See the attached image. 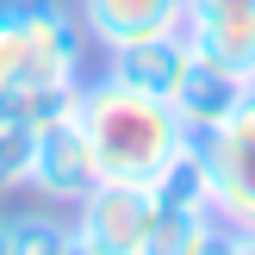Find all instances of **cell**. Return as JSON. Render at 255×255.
<instances>
[{"label": "cell", "instance_id": "cell-1", "mask_svg": "<svg viewBox=\"0 0 255 255\" xmlns=\"http://www.w3.org/2000/svg\"><path fill=\"white\" fill-rule=\"evenodd\" d=\"M69 106H75V119H81L87 143H94L100 181H137V187H149L162 174V162L193 137L181 119H174L168 100L143 94V87L119 81V75L81 81Z\"/></svg>", "mask_w": 255, "mask_h": 255}, {"label": "cell", "instance_id": "cell-2", "mask_svg": "<svg viewBox=\"0 0 255 255\" xmlns=\"http://www.w3.org/2000/svg\"><path fill=\"white\" fill-rule=\"evenodd\" d=\"M12 50H19V75L12 94L31 112H50L56 100H69L81 87V12H69L62 0H6Z\"/></svg>", "mask_w": 255, "mask_h": 255}, {"label": "cell", "instance_id": "cell-3", "mask_svg": "<svg viewBox=\"0 0 255 255\" xmlns=\"http://www.w3.org/2000/svg\"><path fill=\"white\" fill-rule=\"evenodd\" d=\"M69 100H56L50 112L31 119V168H25V187H37L50 206H81L87 187L100 181L94 143H87V131H81V119H75Z\"/></svg>", "mask_w": 255, "mask_h": 255}, {"label": "cell", "instance_id": "cell-4", "mask_svg": "<svg viewBox=\"0 0 255 255\" xmlns=\"http://www.w3.org/2000/svg\"><path fill=\"white\" fill-rule=\"evenodd\" d=\"M199 143L212 168V212L231 218L237 231H255V94Z\"/></svg>", "mask_w": 255, "mask_h": 255}, {"label": "cell", "instance_id": "cell-5", "mask_svg": "<svg viewBox=\"0 0 255 255\" xmlns=\"http://www.w3.org/2000/svg\"><path fill=\"white\" fill-rule=\"evenodd\" d=\"M149 218H156V199L137 181H94L87 199L75 206V237H87L106 255H143Z\"/></svg>", "mask_w": 255, "mask_h": 255}, {"label": "cell", "instance_id": "cell-6", "mask_svg": "<svg viewBox=\"0 0 255 255\" xmlns=\"http://www.w3.org/2000/svg\"><path fill=\"white\" fill-rule=\"evenodd\" d=\"M249 94H255L249 75H237V69H224V62H212L206 50H193V62H187V75H181V87H174L168 106H174V119L193 137H206V131H218Z\"/></svg>", "mask_w": 255, "mask_h": 255}, {"label": "cell", "instance_id": "cell-7", "mask_svg": "<svg viewBox=\"0 0 255 255\" xmlns=\"http://www.w3.org/2000/svg\"><path fill=\"white\" fill-rule=\"evenodd\" d=\"M187 37L212 62L255 81V0H187Z\"/></svg>", "mask_w": 255, "mask_h": 255}, {"label": "cell", "instance_id": "cell-8", "mask_svg": "<svg viewBox=\"0 0 255 255\" xmlns=\"http://www.w3.org/2000/svg\"><path fill=\"white\" fill-rule=\"evenodd\" d=\"M75 12H81V31L100 50H119V44H137V37L187 25V0H81Z\"/></svg>", "mask_w": 255, "mask_h": 255}, {"label": "cell", "instance_id": "cell-9", "mask_svg": "<svg viewBox=\"0 0 255 255\" xmlns=\"http://www.w3.org/2000/svg\"><path fill=\"white\" fill-rule=\"evenodd\" d=\"M106 56H112L106 75H119V81L143 87V94H156V100H174L187 62H193V37H187V25H181V31H156V37H137V44H119V50H106Z\"/></svg>", "mask_w": 255, "mask_h": 255}, {"label": "cell", "instance_id": "cell-10", "mask_svg": "<svg viewBox=\"0 0 255 255\" xmlns=\"http://www.w3.org/2000/svg\"><path fill=\"white\" fill-rule=\"evenodd\" d=\"M75 224L44 218V212H25V218H6V255H62L69 249Z\"/></svg>", "mask_w": 255, "mask_h": 255}, {"label": "cell", "instance_id": "cell-11", "mask_svg": "<svg viewBox=\"0 0 255 255\" xmlns=\"http://www.w3.org/2000/svg\"><path fill=\"white\" fill-rule=\"evenodd\" d=\"M25 168H31V119L0 125V193L25 187Z\"/></svg>", "mask_w": 255, "mask_h": 255}, {"label": "cell", "instance_id": "cell-12", "mask_svg": "<svg viewBox=\"0 0 255 255\" xmlns=\"http://www.w3.org/2000/svg\"><path fill=\"white\" fill-rule=\"evenodd\" d=\"M231 249H237V224L218 218V212H212V218L193 231V243H187V255H231Z\"/></svg>", "mask_w": 255, "mask_h": 255}, {"label": "cell", "instance_id": "cell-13", "mask_svg": "<svg viewBox=\"0 0 255 255\" xmlns=\"http://www.w3.org/2000/svg\"><path fill=\"white\" fill-rule=\"evenodd\" d=\"M12 75H19V50H12V25H6V6H0V94H12Z\"/></svg>", "mask_w": 255, "mask_h": 255}, {"label": "cell", "instance_id": "cell-14", "mask_svg": "<svg viewBox=\"0 0 255 255\" xmlns=\"http://www.w3.org/2000/svg\"><path fill=\"white\" fill-rule=\"evenodd\" d=\"M62 255H106V249H94L87 237H75V231H69V249H62Z\"/></svg>", "mask_w": 255, "mask_h": 255}, {"label": "cell", "instance_id": "cell-15", "mask_svg": "<svg viewBox=\"0 0 255 255\" xmlns=\"http://www.w3.org/2000/svg\"><path fill=\"white\" fill-rule=\"evenodd\" d=\"M231 255H255V231H237V249Z\"/></svg>", "mask_w": 255, "mask_h": 255}]
</instances>
